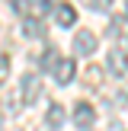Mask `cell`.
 <instances>
[{
  "instance_id": "7c38bea8",
  "label": "cell",
  "mask_w": 128,
  "mask_h": 131,
  "mask_svg": "<svg viewBox=\"0 0 128 131\" xmlns=\"http://www.w3.org/2000/svg\"><path fill=\"white\" fill-rule=\"evenodd\" d=\"M125 23H128L125 16H115L112 23H109V29H106V32H109L112 38H122V35H125Z\"/></svg>"
},
{
  "instance_id": "9c48e42d",
  "label": "cell",
  "mask_w": 128,
  "mask_h": 131,
  "mask_svg": "<svg viewBox=\"0 0 128 131\" xmlns=\"http://www.w3.org/2000/svg\"><path fill=\"white\" fill-rule=\"evenodd\" d=\"M23 35L26 38H42L45 35V23L38 16H23Z\"/></svg>"
},
{
  "instance_id": "277c9868",
  "label": "cell",
  "mask_w": 128,
  "mask_h": 131,
  "mask_svg": "<svg viewBox=\"0 0 128 131\" xmlns=\"http://www.w3.org/2000/svg\"><path fill=\"white\" fill-rule=\"evenodd\" d=\"M74 125L80 131H93L96 125V106H90V102H77L74 109Z\"/></svg>"
},
{
  "instance_id": "6da1fadb",
  "label": "cell",
  "mask_w": 128,
  "mask_h": 131,
  "mask_svg": "<svg viewBox=\"0 0 128 131\" xmlns=\"http://www.w3.org/2000/svg\"><path fill=\"white\" fill-rule=\"evenodd\" d=\"M42 96H45L42 77L38 74H23V80H19V99H23V106H35Z\"/></svg>"
},
{
  "instance_id": "52a82bcc",
  "label": "cell",
  "mask_w": 128,
  "mask_h": 131,
  "mask_svg": "<svg viewBox=\"0 0 128 131\" xmlns=\"http://www.w3.org/2000/svg\"><path fill=\"white\" fill-rule=\"evenodd\" d=\"M55 19H58L61 29H70V26L77 23V10H74L70 3H58V6H55Z\"/></svg>"
},
{
  "instance_id": "8992f818",
  "label": "cell",
  "mask_w": 128,
  "mask_h": 131,
  "mask_svg": "<svg viewBox=\"0 0 128 131\" xmlns=\"http://www.w3.org/2000/svg\"><path fill=\"white\" fill-rule=\"evenodd\" d=\"M64 122H67L64 106H61V102H51L48 112H45V128H48V131H61V128H64Z\"/></svg>"
},
{
  "instance_id": "8fae6325",
  "label": "cell",
  "mask_w": 128,
  "mask_h": 131,
  "mask_svg": "<svg viewBox=\"0 0 128 131\" xmlns=\"http://www.w3.org/2000/svg\"><path fill=\"white\" fill-rule=\"evenodd\" d=\"M55 0H32V10H29V16H38V19H42L45 16V13H48V10H55Z\"/></svg>"
},
{
  "instance_id": "4fadbf2b",
  "label": "cell",
  "mask_w": 128,
  "mask_h": 131,
  "mask_svg": "<svg viewBox=\"0 0 128 131\" xmlns=\"http://www.w3.org/2000/svg\"><path fill=\"white\" fill-rule=\"evenodd\" d=\"M112 3H115V0H87V6H90L93 13H109Z\"/></svg>"
},
{
  "instance_id": "7a4b0ae2",
  "label": "cell",
  "mask_w": 128,
  "mask_h": 131,
  "mask_svg": "<svg viewBox=\"0 0 128 131\" xmlns=\"http://www.w3.org/2000/svg\"><path fill=\"white\" fill-rule=\"evenodd\" d=\"M96 45H99L96 32H90V29H77V35H74V42H70V48H74L77 58H90V54L96 51Z\"/></svg>"
},
{
  "instance_id": "2e32d148",
  "label": "cell",
  "mask_w": 128,
  "mask_h": 131,
  "mask_svg": "<svg viewBox=\"0 0 128 131\" xmlns=\"http://www.w3.org/2000/svg\"><path fill=\"white\" fill-rule=\"evenodd\" d=\"M6 77H10V54H0V86L6 83Z\"/></svg>"
},
{
  "instance_id": "5bb4252c",
  "label": "cell",
  "mask_w": 128,
  "mask_h": 131,
  "mask_svg": "<svg viewBox=\"0 0 128 131\" xmlns=\"http://www.w3.org/2000/svg\"><path fill=\"white\" fill-rule=\"evenodd\" d=\"M10 6L19 13V16H29V10H32V0H10Z\"/></svg>"
},
{
  "instance_id": "5b68a950",
  "label": "cell",
  "mask_w": 128,
  "mask_h": 131,
  "mask_svg": "<svg viewBox=\"0 0 128 131\" xmlns=\"http://www.w3.org/2000/svg\"><path fill=\"white\" fill-rule=\"evenodd\" d=\"M55 83L58 86H67V83H74V77H77V64H74V58H61V61L55 64Z\"/></svg>"
},
{
  "instance_id": "9a60e30c",
  "label": "cell",
  "mask_w": 128,
  "mask_h": 131,
  "mask_svg": "<svg viewBox=\"0 0 128 131\" xmlns=\"http://www.w3.org/2000/svg\"><path fill=\"white\" fill-rule=\"evenodd\" d=\"M109 106H112V109H125V106H128V90H119V93L112 96Z\"/></svg>"
},
{
  "instance_id": "3957f363",
  "label": "cell",
  "mask_w": 128,
  "mask_h": 131,
  "mask_svg": "<svg viewBox=\"0 0 128 131\" xmlns=\"http://www.w3.org/2000/svg\"><path fill=\"white\" fill-rule=\"evenodd\" d=\"M106 70H109L112 77H125V74H128V51L122 48V45L109 48V54H106Z\"/></svg>"
},
{
  "instance_id": "30bf717a",
  "label": "cell",
  "mask_w": 128,
  "mask_h": 131,
  "mask_svg": "<svg viewBox=\"0 0 128 131\" xmlns=\"http://www.w3.org/2000/svg\"><path fill=\"white\" fill-rule=\"evenodd\" d=\"M83 80H87V86H90V90H99V86H102V67H93V64H90Z\"/></svg>"
},
{
  "instance_id": "ba28073f",
  "label": "cell",
  "mask_w": 128,
  "mask_h": 131,
  "mask_svg": "<svg viewBox=\"0 0 128 131\" xmlns=\"http://www.w3.org/2000/svg\"><path fill=\"white\" fill-rule=\"evenodd\" d=\"M58 61H61V54H58V48H55V45H45L42 58H38V70H42V74H51Z\"/></svg>"
}]
</instances>
